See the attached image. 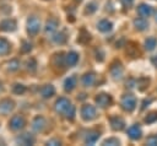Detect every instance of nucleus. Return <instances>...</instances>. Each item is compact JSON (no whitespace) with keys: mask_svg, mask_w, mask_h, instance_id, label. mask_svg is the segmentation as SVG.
<instances>
[{"mask_svg":"<svg viewBox=\"0 0 157 146\" xmlns=\"http://www.w3.org/2000/svg\"><path fill=\"white\" fill-rule=\"evenodd\" d=\"M121 106H123V108H124L125 110L131 112V110L135 108V106H136V99H135V97L131 96V94L124 96L123 99H121Z\"/></svg>","mask_w":157,"mask_h":146,"instance_id":"f257e3e1","label":"nucleus"},{"mask_svg":"<svg viewBox=\"0 0 157 146\" xmlns=\"http://www.w3.org/2000/svg\"><path fill=\"white\" fill-rule=\"evenodd\" d=\"M81 115L85 120H91V119H94L96 118V108L91 104H87V106H83L82 109H81Z\"/></svg>","mask_w":157,"mask_h":146,"instance_id":"f03ea898","label":"nucleus"},{"mask_svg":"<svg viewBox=\"0 0 157 146\" xmlns=\"http://www.w3.org/2000/svg\"><path fill=\"white\" fill-rule=\"evenodd\" d=\"M39 27H40V23H39V20L37 17H31L28 18L27 21V31L29 34H36L38 31H39Z\"/></svg>","mask_w":157,"mask_h":146,"instance_id":"7ed1b4c3","label":"nucleus"},{"mask_svg":"<svg viewBox=\"0 0 157 146\" xmlns=\"http://www.w3.org/2000/svg\"><path fill=\"white\" fill-rule=\"evenodd\" d=\"M71 107L70 102L66 99V98H59L55 103V109L58 113H61V114H65L67 112V109Z\"/></svg>","mask_w":157,"mask_h":146,"instance_id":"20e7f679","label":"nucleus"},{"mask_svg":"<svg viewBox=\"0 0 157 146\" xmlns=\"http://www.w3.org/2000/svg\"><path fill=\"white\" fill-rule=\"evenodd\" d=\"M25 124H26V121H25L23 117H21V115H15L10 120V128L12 130H20L25 126Z\"/></svg>","mask_w":157,"mask_h":146,"instance_id":"39448f33","label":"nucleus"},{"mask_svg":"<svg viewBox=\"0 0 157 146\" xmlns=\"http://www.w3.org/2000/svg\"><path fill=\"white\" fill-rule=\"evenodd\" d=\"M0 28L2 31H7V32H12L16 29V21L12 20V18H7V20H4L1 23H0Z\"/></svg>","mask_w":157,"mask_h":146,"instance_id":"423d86ee","label":"nucleus"},{"mask_svg":"<svg viewBox=\"0 0 157 146\" xmlns=\"http://www.w3.org/2000/svg\"><path fill=\"white\" fill-rule=\"evenodd\" d=\"M96 102H97V104H98L99 107L105 108L107 106H109V104H110L112 99H110V97H109L108 94L102 93V94H99V96H97V97H96Z\"/></svg>","mask_w":157,"mask_h":146,"instance_id":"0eeeda50","label":"nucleus"},{"mask_svg":"<svg viewBox=\"0 0 157 146\" xmlns=\"http://www.w3.org/2000/svg\"><path fill=\"white\" fill-rule=\"evenodd\" d=\"M128 134H129V136H130L131 139L136 140V139H139V137L141 136V129H140L139 125L134 124V125H131V126L128 129Z\"/></svg>","mask_w":157,"mask_h":146,"instance_id":"6e6552de","label":"nucleus"},{"mask_svg":"<svg viewBox=\"0 0 157 146\" xmlns=\"http://www.w3.org/2000/svg\"><path fill=\"white\" fill-rule=\"evenodd\" d=\"M13 108V102L12 101H9V99H5L2 102H0V113H9L11 112Z\"/></svg>","mask_w":157,"mask_h":146,"instance_id":"1a4fd4ad","label":"nucleus"},{"mask_svg":"<svg viewBox=\"0 0 157 146\" xmlns=\"http://www.w3.org/2000/svg\"><path fill=\"white\" fill-rule=\"evenodd\" d=\"M137 12H139V15H140L141 17H147V16H150V15L152 13V9H151V6L142 4V5L139 6Z\"/></svg>","mask_w":157,"mask_h":146,"instance_id":"9d476101","label":"nucleus"},{"mask_svg":"<svg viewBox=\"0 0 157 146\" xmlns=\"http://www.w3.org/2000/svg\"><path fill=\"white\" fill-rule=\"evenodd\" d=\"M110 74L114 79H120L121 75H123V67L120 66V64H115V65H112L110 67Z\"/></svg>","mask_w":157,"mask_h":146,"instance_id":"9b49d317","label":"nucleus"},{"mask_svg":"<svg viewBox=\"0 0 157 146\" xmlns=\"http://www.w3.org/2000/svg\"><path fill=\"white\" fill-rule=\"evenodd\" d=\"M110 125H112V128H113L114 130H121L125 124H124V120H123L121 118L115 117V118H112V119H110Z\"/></svg>","mask_w":157,"mask_h":146,"instance_id":"f8f14e48","label":"nucleus"},{"mask_svg":"<svg viewBox=\"0 0 157 146\" xmlns=\"http://www.w3.org/2000/svg\"><path fill=\"white\" fill-rule=\"evenodd\" d=\"M45 125V120L42 118V117H37L34 120H33V129L36 131H42L43 128Z\"/></svg>","mask_w":157,"mask_h":146,"instance_id":"ddd939ff","label":"nucleus"},{"mask_svg":"<svg viewBox=\"0 0 157 146\" xmlns=\"http://www.w3.org/2000/svg\"><path fill=\"white\" fill-rule=\"evenodd\" d=\"M40 93H42V96L44 98H48V97H52L55 93V90H54V87L52 85H47L40 90Z\"/></svg>","mask_w":157,"mask_h":146,"instance_id":"4468645a","label":"nucleus"},{"mask_svg":"<svg viewBox=\"0 0 157 146\" xmlns=\"http://www.w3.org/2000/svg\"><path fill=\"white\" fill-rule=\"evenodd\" d=\"M10 52V43L5 38H0V55H5Z\"/></svg>","mask_w":157,"mask_h":146,"instance_id":"2eb2a0df","label":"nucleus"},{"mask_svg":"<svg viewBox=\"0 0 157 146\" xmlns=\"http://www.w3.org/2000/svg\"><path fill=\"white\" fill-rule=\"evenodd\" d=\"M94 81H96V76H94V74H86L83 77H82V83L85 85V86H92L93 83H94Z\"/></svg>","mask_w":157,"mask_h":146,"instance_id":"dca6fc26","label":"nucleus"},{"mask_svg":"<svg viewBox=\"0 0 157 146\" xmlns=\"http://www.w3.org/2000/svg\"><path fill=\"white\" fill-rule=\"evenodd\" d=\"M64 88H65V91H71L75 86H76V77L75 76H70V77H67L66 80H65V83H64Z\"/></svg>","mask_w":157,"mask_h":146,"instance_id":"f3484780","label":"nucleus"},{"mask_svg":"<svg viewBox=\"0 0 157 146\" xmlns=\"http://www.w3.org/2000/svg\"><path fill=\"white\" fill-rule=\"evenodd\" d=\"M98 29L102 32H108L112 29V22H109L108 20H102L98 23Z\"/></svg>","mask_w":157,"mask_h":146,"instance_id":"a211bd4d","label":"nucleus"},{"mask_svg":"<svg viewBox=\"0 0 157 146\" xmlns=\"http://www.w3.org/2000/svg\"><path fill=\"white\" fill-rule=\"evenodd\" d=\"M77 60H78V55L75 52H71L65 56V61L67 65H75Z\"/></svg>","mask_w":157,"mask_h":146,"instance_id":"6ab92c4d","label":"nucleus"},{"mask_svg":"<svg viewBox=\"0 0 157 146\" xmlns=\"http://www.w3.org/2000/svg\"><path fill=\"white\" fill-rule=\"evenodd\" d=\"M134 25H135L136 28L140 29V31L145 29V28L148 26V23H147V21L145 20V17H139V18H136V20L134 21Z\"/></svg>","mask_w":157,"mask_h":146,"instance_id":"aec40b11","label":"nucleus"},{"mask_svg":"<svg viewBox=\"0 0 157 146\" xmlns=\"http://www.w3.org/2000/svg\"><path fill=\"white\" fill-rule=\"evenodd\" d=\"M156 45H157V40H156V38H153V37H150V38H147V39L145 40V48H146L147 50H153Z\"/></svg>","mask_w":157,"mask_h":146,"instance_id":"412c9836","label":"nucleus"},{"mask_svg":"<svg viewBox=\"0 0 157 146\" xmlns=\"http://www.w3.org/2000/svg\"><path fill=\"white\" fill-rule=\"evenodd\" d=\"M20 144H22V145H31V144H33L34 142V140H33V137H31L28 134H23L21 137H18V140H17Z\"/></svg>","mask_w":157,"mask_h":146,"instance_id":"4be33fe9","label":"nucleus"},{"mask_svg":"<svg viewBox=\"0 0 157 146\" xmlns=\"http://www.w3.org/2000/svg\"><path fill=\"white\" fill-rule=\"evenodd\" d=\"M99 134L98 133H94V131H91L90 134H87V137H86V144H94L96 140L98 139Z\"/></svg>","mask_w":157,"mask_h":146,"instance_id":"5701e85b","label":"nucleus"},{"mask_svg":"<svg viewBox=\"0 0 157 146\" xmlns=\"http://www.w3.org/2000/svg\"><path fill=\"white\" fill-rule=\"evenodd\" d=\"M56 26H58V22L52 18V20H49V21L47 22V28H45V31H47V32H53V31H55Z\"/></svg>","mask_w":157,"mask_h":146,"instance_id":"b1692460","label":"nucleus"},{"mask_svg":"<svg viewBox=\"0 0 157 146\" xmlns=\"http://www.w3.org/2000/svg\"><path fill=\"white\" fill-rule=\"evenodd\" d=\"M53 40H54L55 43L63 44V43L66 40V38H65V36H64L63 33H56V34H54V37H53Z\"/></svg>","mask_w":157,"mask_h":146,"instance_id":"393cba45","label":"nucleus"},{"mask_svg":"<svg viewBox=\"0 0 157 146\" xmlns=\"http://www.w3.org/2000/svg\"><path fill=\"white\" fill-rule=\"evenodd\" d=\"M156 120H157V112L150 113V114L145 118V121L148 123V124H151V123H153V121H156Z\"/></svg>","mask_w":157,"mask_h":146,"instance_id":"a878e982","label":"nucleus"},{"mask_svg":"<svg viewBox=\"0 0 157 146\" xmlns=\"http://www.w3.org/2000/svg\"><path fill=\"white\" fill-rule=\"evenodd\" d=\"M81 34H82V36H80V37H78V42H81V43H86V42L90 39V34H88V33H86V31H85V29H82V31H81Z\"/></svg>","mask_w":157,"mask_h":146,"instance_id":"bb28decb","label":"nucleus"},{"mask_svg":"<svg viewBox=\"0 0 157 146\" xmlns=\"http://www.w3.org/2000/svg\"><path fill=\"white\" fill-rule=\"evenodd\" d=\"M26 91V88H25V86H22V85H15L13 86V92L15 93H23Z\"/></svg>","mask_w":157,"mask_h":146,"instance_id":"cd10ccee","label":"nucleus"},{"mask_svg":"<svg viewBox=\"0 0 157 146\" xmlns=\"http://www.w3.org/2000/svg\"><path fill=\"white\" fill-rule=\"evenodd\" d=\"M65 114H66L67 118L70 117V119H74V115H75V108H74V106H71V107L67 109V112H66Z\"/></svg>","mask_w":157,"mask_h":146,"instance_id":"c85d7f7f","label":"nucleus"},{"mask_svg":"<svg viewBox=\"0 0 157 146\" xmlns=\"http://www.w3.org/2000/svg\"><path fill=\"white\" fill-rule=\"evenodd\" d=\"M18 67V61L17 60H12L9 63V69L10 70H16Z\"/></svg>","mask_w":157,"mask_h":146,"instance_id":"c756f323","label":"nucleus"},{"mask_svg":"<svg viewBox=\"0 0 157 146\" xmlns=\"http://www.w3.org/2000/svg\"><path fill=\"white\" fill-rule=\"evenodd\" d=\"M104 145H119V141L117 139H108L104 141Z\"/></svg>","mask_w":157,"mask_h":146,"instance_id":"7c9ffc66","label":"nucleus"},{"mask_svg":"<svg viewBox=\"0 0 157 146\" xmlns=\"http://www.w3.org/2000/svg\"><path fill=\"white\" fill-rule=\"evenodd\" d=\"M94 10H96V5L92 2V4L87 5V10H86V12H88V13H92Z\"/></svg>","mask_w":157,"mask_h":146,"instance_id":"2f4dec72","label":"nucleus"},{"mask_svg":"<svg viewBox=\"0 0 157 146\" xmlns=\"http://www.w3.org/2000/svg\"><path fill=\"white\" fill-rule=\"evenodd\" d=\"M147 145H157V137H150L147 139Z\"/></svg>","mask_w":157,"mask_h":146,"instance_id":"473e14b6","label":"nucleus"},{"mask_svg":"<svg viewBox=\"0 0 157 146\" xmlns=\"http://www.w3.org/2000/svg\"><path fill=\"white\" fill-rule=\"evenodd\" d=\"M28 50H31V44H29V43H27V42H25V43H23L22 52H23V53H26V52H28Z\"/></svg>","mask_w":157,"mask_h":146,"instance_id":"72a5a7b5","label":"nucleus"},{"mask_svg":"<svg viewBox=\"0 0 157 146\" xmlns=\"http://www.w3.org/2000/svg\"><path fill=\"white\" fill-rule=\"evenodd\" d=\"M132 1H134V0H123V2H124V5H125V6H128V7L132 5Z\"/></svg>","mask_w":157,"mask_h":146,"instance_id":"f704fd0d","label":"nucleus"},{"mask_svg":"<svg viewBox=\"0 0 157 146\" xmlns=\"http://www.w3.org/2000/svg\"><path fill=\"white\" fill-rule=\"evenodd\" d=\"M156 21H157V13H156Z\"/></svg>","mask_w":157,"mask_h":146,"instance_id":"c9c22d12","label":"nucleus"},{"mask_svg":"<svg viewBox=\"0 0 157 146\" xmlns=\"http://www.w3.org/2000/svg\"><path fill=\"white\" fill-rule=\"evenodd\" d=\"M77 1H81V0H77Z\"/></svg>","mask_w":157,"mask_h":146,"instance_id":"e433bc0d","label":"nucleus"}]
</instances>
